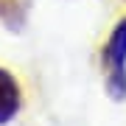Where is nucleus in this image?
I'll return each mask as SVG.
<instances>
[{"label": "nucleus", "mask_w": 126, "mask_h": 126, "mask_svg": "<svg viewBox=\"0 0 126 126\" xmlns=\"http://www.w3.org/2000/svg\"><path fill=\"white\" fill-rule=\"evenodd\" d=\"M104 62L109 70V90L115 98L126 93V17L109 34V42L104 45Z\"/></svg>", "instance_id": "f257e3e1"}, {"label": "nucleus", "mask_w": 126, "mask_h": 126, "mask_svg": "<svg viewBox=\"0 0 126 126\" xmlns=\"http://www.w3.org/2000/svg\"><path fill=\"white\" fill-rule=\"evenodd\" d=\"M17 109H20V84L11 73L0 67V123H6Z\"/></svg>", "instance_id": "f03ea898"}]
</instances>
